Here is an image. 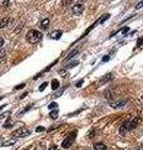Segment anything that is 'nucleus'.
Masks as SVG:
<instances>
[{"label":"nucleus","mask_w":143,"mask_h":150,"mask_svg":"<svg viewBox=\"0 0 143 150\" xmlns=\"http://www.w3.org/2000/svg\"><path fill=\"white\" fill-rule=\"evenodd\" d=\"M43 35L40 31L38 30H29L26 34V40L28 43H30V44H37V43H39L42 40Z\"/></svg>","instance_id":"obj_1"},{"label":"nucleus","mask_w":143,"mask_h":150,"mask_svg":"<svg viewBox=\"0 0 143 150\" xmlns=\"http://www.w3.org/2000/svg\"><path fill=\"white\" fill-rule=\"evenodd\" d=\"M75 135H77V131H73V133H70L68 136L65 138L64 140H63V143H62V147L64 148V149H68L72 144L74 143V140H75Z\"/></svg>","instance_id":"obj_2"},{"label":"nucleus","mask_w":143,"mask_h":150,"mask_svg":"<svg viewBox=\"0 0 143 150\" xmlns=\"http://www.w3.org/2000/svg\"><path fill=\"white\" fill-rule=\"evenodd\" d=\"M29 134H30V130L28 128H25V126H22V128L15 130V131L13 133V135L15 138H24V136H28Z\"/></svg>","instance_id":"obj_3"},{"label":"nucleus","mask_w":143,"mask_h":150,"mask_svg":"<svg viewBox=\"0 0 143 150\" xmlns=\"http://www.w3.org/2000/svg\"><path fill=\"white\" fill-rule=\"evenodd\" d=\"M84 11V5L83 4H75L73 5V14L74 15H81Z\"/></svg>","instance_id":"obj_4"},{"label":"nucleus","mask_w":143,"mask_h":150,"mask_svg":"<svg viewBox=\"0 0 143 150\" xmlns=\"http://www.w3.org/2000/svg\"><path fill=\"white\" fill-rule=\"evenodd\" d=\"M49 19L45 18V19H43V20L40 21V24H39V28H40L42 30H47L48 28H49Z\"/></svg>","instance_id":"obj_5"},{"label":"nucleus","mask_w":143,"mask_h":150,"mask_svg":"<svg viewBox=\"0 0 143 150\" xmlns=\"http://www.w3.org/2000/svg\"><path fill=\"white\" fill-rule=\"evenodd\" d=\"M15 141H17V139L15 138H13V139H10V140H6V141H3L1 144V147H11V145H14L15 144Z\"/></svg>","instance_id":"obj_6"},{"label":"nucleus","mask_w":143,"mask_h":150,"mask_svg":"<svg viewBox=\"0 0 143 150\" xmlns=\"http://www.w3.org/2000/svg\"><path fill=\"white\" fill-rule=\"evenodd\" d=\"M62 31L60 30H55V31H53V33L50 34V38L51 39H55V40H57V39H60V36H62Z\"/></svg>","instance_id":"obj_7"},{"label":"nucleus","mask_w":143,"mask_h":150,"mask_svg":"<svg viewBox=\"0 0 143 150\" xmlns=\"http://www.w3.org/2000/svg\"><path fill=\"white\" fill-rule=\"evenodd\" d=\"M107 147L104 145V143H97L94 144V150H106Z\"/></svg>","instance_id":"obj_8"},{"label":"nucleus","mask_w":143,"mask_h":150,"mask_svg":"<svg viewBox=\"0 0 143 150\" xmlns=\"http://www.w3.org/2000/svg\"><path fill=\"white\" fill-rule=\"evenodd\" d=\"M14 3V0H0V5L1 6H9Z\"/></svg>","instance_id":"obj_9"},{"label":"nucleus","mask_w":143,"mask_h":150,"mask_svg":"<svg viewBox=\"0 0 143 150\" xmlns=\"http://www.w3.org/2000/svg\"><path fill=\"white\" fill-rule=\"evenodd\" d=\"M8 23H9V18H4L0 20V29H3V28L8 26Z\"/></svg>","instance_id":"obj_10"},{"label":"nucleus","mask_w":143,"mask_h":150,"mask_svg":"<svg viewBox=\"0 0 143 150\" xmlns=\"http://www.w3.org/2000/svg\"><path fill=\"white\" fill-rule=\"evenodd\" d=\"M109 18H110V15H109V14H104V15H103V17L98 20V24H103V23H104V21L107 20V19H109Z\"/></svg>","instance_id":"obj_11"},{"label":"nucleus","mask_w":143,"mask_h":150,"mask_svg":"<svg viewBox=\"0 0 143 150\" xmlns=\"http://www.w3.org/2000/svg\"><path fill=\"white\" fill-rule=\"evenodd\" d=\"M11 126H13V120H11L10 118H9V119H8V120L5 121V123H4V128L9 129V128H11Z\"/></svg>","instance_id":"obj_12"},{"label":"nucleus","mask_w":143,"mask_h":150,"mask_svg":"<svg viewBox=\"0 0 143 150\" xmlns=\"http://www.w3.org/2000/svg\"><path fill=\"white\" fill-rule=\"evenodd\" d=\"M59 88V81L57 80V79H54L53 81H51V89L53 90H57Z\"/></svg>","instance_id":"obj_13"},{"label":"nucleus","mask_w":143,"mask_h":150,"mask_svg":"<svg viewBox=\"0 0 143 150\" xmlns=\"http://www.w3.org/2000/svg\"><path fill=\"white\" fill-rule=\"evenodd\" d=\"M126 104V101H119V103H113L112 106L113 108H121V106H123Z\"/></svg>","instance_id":"obj_14"},{"label":"nucleus","mask_w":143,"mask_h":150,"mask_svg":"<svg viewBox=\"0 0 143 150\" xmlns=\"http://www.w3.org/2000/svg\"><path fill=\"white\" fill-rule=\"evenodd\" d=\"M49 115H50L51 119H57V118H58V110H57V109L53 110V111H51V113L49 114Z\"/></svg>","instance_id":"obj_15"},{"label":"nucleus","mask_w":143,"mask_h":150,"mask_svg":"<svg viewBox=\"0 0 143 150\" xmlns=\"http://www.w3.org/2000/svg\"><path fill=\"white\" fill-rule=\"evenodd\" d=\"M48 108H49V109H57L58 108V104H57V103H50V104L49 105H48Z\"/></svg>","instance_id":"obj_16"},{"label":"nucleus","mask_w":143,"mask_h":150,"mask_svg":"<svg viewBox=\"0 0 143 150\" xmlns=\"http://www.w3.org/2000/svg\"><path fill=\"white\" fill-rule=\"evenodd\" d=\"M10 115V113L8 111V113H4V114H0V121H1L3 119H5V118H8Z\"/></svg>","instance_id":"obj_17"},{"label":"nucleus","mask_w":143,"mask_h":150,"mask_svg":"<svg viewBox=\"0 0 143 150\" xmlns=\"http://www.w3.org/2000/svg\"><path fill=\"white\" fill-rule=\"evenodd\" d=\"M4 56H5V49L0 48V59H3Z\"/></svg>","instance_id":"obj_18"},{"label":"nucleus","mask_w":143,"mask_h":150,"mask_svg":"<svg viewBox=\"0 0 143 150\" xmlns=\"http://www.w3.org/2000/svg\"><path fill=\"white\" fill-rule=\"evenodd\" d=\"M31 106H33V105H29V106H26V108L24 109V110H23V111H22L20 114H22V115H23V114H25V113L28 111V110H30V109H31Z\"/></svg>","instance_id":"obj_19"},{"label":"nucleus","mask_w":143,"mask_h":150,"mask_svg":"<svg viewBox=\"0 0 143 150\" xmlns=\"http://www.w3.org/2000/svg\"><path fill=\"white\" fill-rule=\"evenodd\" d=\"M47 85H48V83H44V84H42V86L39 88V90H40V92H43V90H44V89L47 88Z\"/></svg>","instance_id":"obj_20"},{"label":"nucleus","mask_w":143,"mask_h":150,"mask_svg":"<svg viewBox=\"0 0 143 150\" xmlns=\"http://www.w3.org/2000/svg\"><path fill=\"white\" fill-rule=\"evenodd\" d=\"M24 86H25V84H19L18 86H15V88H14V89H15V90H19V89H23V88H24Z\"/></svg>","instance_id":"obj_21"},{"label":"nucleus","mask_w":143,"mask_h":150,"mask_svg":"<svg viewBox=\"0 0 143 150\" xmlns=\"http://www.w3.org/2000/svg\"><path fill=\"white\" fill-rule=\"evenodd\" d=\"M143 6V0H142V1H140V3H138L137 4V5H136V9H141V8Z\"/></svg>","instance_id":"obj_22"},{"label":"nucleus","mask_w":143,"mask_h":150,"mask_svg":"<svg viewBox=\"0 0 143 150\" xmlns=\"http://www.w3.org/2000/svg\"><path fill=\"white\" fill-rule=\"evenodd\" d=\"M43 130H44V128H43V126H38V128L35 129V131H37V133H40V131H43Z\"/></svg>","instance_id":"obj_23"},{"label":"nucleus","mask_w":143,"mask_h":150,"mask_svg":"<svg viewBox=\"0 0 143 150\" xmlns=\"http://www.w3.org/2000/svg\"><path fill=\"white\" fill-rule=\"evenodd\" d=\"M142 44H143V38H142V39H140V40L137 41V45H138V46H141Z\"/></svg>","instance_id":"obj_24"},{"label":"nucleus","mask_w":143,"mask_h":150,"mask_svg":"<svg viewBox=\"0 0 143 150\" xmlns=\"http://www.w3.org/2000/svg\"><path fill=\"white\" fill-rule=\"evenodd\" d=\"M122 34H126V33H128V28H124V29H123L122 31H121Z\"/></svg>","instance_id":"obj_25"},{"label":"nucleus","mask_w":143,"mask_h":150,"mask_svg":"<svg viewBox=\"0 0 143 150\" xmlns=\"http://www.w3.org/2000/svg\"><path fill=\"white\" fill-rule=\"evenodd\" d=\"M48 150H58V148L55 147V145H53V147H50L49 149H48Z\"/></svg>","instance_id":"obj_26"},{"label":"nucleus","mask_w":143,"mask_h":150,"mask_svg":"<svg viewBox=\"0 0 143 150\" xmlns=\"http://www.w3.org/2000/svg\"><path fill=\"white\" fill-rule=\"evenodd\" d=\"M3 45H4V39L0 38V48H3Z\"/></svg>","instance_id":"obj_27"},{"label":"nucleus","mask_w":143,"mask_h":150,"mask_svg":"<svg viewBox=\"0 0 143 150\" xmlns=\"http://www.w3.org/2000/svg\"><path fill=\"white\" fill-rule=\"evenodd\" d=\"M83 84V79H82V80H79L78 83H77V86H78V88H79V86H81Z\"/></svg>","instance_id":"obj_28"},{"label":"nucleus","mask_w":143,"mask_h":150,"mask_svg":"<svg viewBox=\"0 0 143 150\" xmlns=\"http://www.w3.org/2000/svg\"><path fill=\"white\" fill-rule=\"evenodd\" d=\"M102 60H103V61H108V60H109V56H104V58L102 59Z\"/></svg>","instance_id":"obj_29"},{"label":"nucleus","mask_w":143,"mask_h":150,"mask_svg":"<svg viewBox=\"0 0 143 150\" xmlns=\"http://www.w3.org/2000/svg\"><path fill=\"white\" fill-rule=\"evenodd\" d=\"M26 95H28V93H24V94H23V95H22V96H20V98H25V96H26Z\"/></svg>","instance_id":"obj_30"},{"label":"nucleus","mask_w":143,"mask_h":150,"mask_svg":"<svg viewBox=\"0 0 143 150\" xmlns=\"http://www.w3.org/2000/svg\"><path fill=\"white\" fill-rule=\"evenodd\" d=\"M1 140H3V138H1V135H0V144H1Z\"/></svg>","instance_id":"obj_31"},{"label":"nucleus","mask_w":143,"mask_h":150,"mask_svg":"<svg viewBox=\"0 0 143 150\" xmlns=\"http://www.w3.org/2000/svg\"><path fill=\"white\" fill-rule=\"evenodd\" d=\"M4 106H5V105H4ZM4 106H3V105H1V106H0V111H1V109L4 108Z\"/></svg>","instance_id":"obj_32"},{"label":"nucleus","mask_w":143,"mask_h":150,"mask_svg":"<svg viewBox=\"0 0 143 150\" xmlns=\"http://www.w3.org/2000/svg\"><path fill=\"white\" fill-rule=\"evenodd\" d=\"M138 150H143V148H140V149H138Z\"/></svg>","instance_id":"obj_33"},{"label":"nucleus","mask_w":143,"mask_h":150,"mask_svg":"<svg viewBox=\"0 0 143 150\" xmlns=\"http://www.w3.org/2000/svg\"><path fill=\"white\" fill-rule=\"evenodd\" d=\"M81 1H85V0H81Z\"/></svg>","instance_id":"obj_34"},{"label":"nucleus","mask_w":143,"mask_h":150,"mask_svg":"<svg viewBox=\"0 0 143 150\" xmlns=\"http://www.w3.org/2000/svg\"><path fill=\"white\" fill-rule=\"evenodd\" d=\"M0 100H1V98H0Z\"/></svg>","instance_id":"obj_35"}]
</instances>
